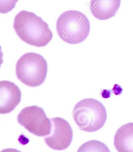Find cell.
Returning a JSON list of instances; mask_svg holds the SVG:
<instances>
[{"label": "cell", "mask_w": 133, "mask_h": 152, "mask_svg": "<svg viewBox=\"0 0 133 152\" xmlns=\"http://www.w3.org/2000/svg\"><path fill=\"white\" fill-rule=\"evenodd\" d=\"M3 54L2 51V47L1 46H0V68L2 65V64L3 63Z\"/></svg>", "instance_id": "obj_13"}, {"label": "cell", "mask_w": 133, "mask_h": 152, "mask_svg": "<svg viewBox=\"0 0 133 152\" xmlns=\"http://www.w3.org/2000/svg\"><path fill=\"white\" fill-rule=\"evenodd\" d=\"M121 0H91L90 10L97 19L104 20L116 16Z\"/></svg>", "instance_id": "obj_8"}, {"label": "cell", "mask_w": 133, "mask_h": 152, "mask_svg": "<svg viewBox=\"0 0 133 152\" xmlns=\"http://www.w3.org/2000/svg\"><path fill=\"white\" fill-rule=\"evenodd\" d=\"M19 87L9 81H0V114L10 113L21 101Z\"/></svg>", "instance_id": "obj_7"}, {"label": "cell", "mask_w": 133, "mask_h": 152, "mask_svg": "<svg viewBox=\"0 0 133 152\" xmlns=\"http://www.w3.org/2000/svg\"><path fill=\"white\" fill-rule=\"evenodd\" d=\"M114 145L118 152H133V123L123 125L116 131Z\"/></svg>", "instance_id": "obj_9"}, {"label": "cell", "mask_w": 133, "mask_h": 152, "mask_svg": "<svg viewBox=\"0 0 133 152\" xmlns=\"http://www.w3.org/2000/svg\"><path fill=\"white\" fill-rule=\"evenodd\" d=\"M77 152H111L105 144L98 140H91L83 144Z\"/></svg>", "instance_id": "obj_10"}, {"label": "cell", "mask_w": 133, "mask_h": 152, "mask_svg": "<svg viewBox=\"0 0 133 152\" xmlns=\"http://www.w3.org/2000/svg\"><path fill=\"white\" fill-rule=\"evenodd\" d=\"M90 29V23L86 16L76 10L65 12L56 21L59 38L70 45L83 42L89 36Z\"/></svg>", "instance_id": "obj_2"}, {"label": "cell", "mask_w": 133, "mask_h": 152, "mask_svg": "<svg viewBox=\"0 0 133 152\" xmlns=\"http://www.w3.org/2000/svg\"><path fill=\"white\" fill-rule=\"evenodd\" d=\"M72 116L79 129L93 132L104 127L107 119V113L100 102L88 98L76 104L73 110Z\"/></svg>", "instance_id": "obj_3"}, {"label": "cell", "mask_w": 133, "mask_h": 152, "mask_svg": "<svg viewBox=\"0 0 133 152\" xmlns=\"http://www.w3.org/2000/svg\"><path fill=\"white\" fill-rule=\"evenodd\" d=\"M52 129L44 137L47 146L56 151H63L70 145L73 139V130L70 124L61 117L50 119Z\"/></svg>", "instance_id": "obj_6"}, {"label": "cell", "mask_w": 133, "mask_h": 152, "mask_svg": "<svg viewBox=\"0 0 133 152\" xmlns=\"http://www.w3.org/2000/svg\"><path fill=\"white\" fill-rule=\"evenodd\" d=\"M13 28L21 40L34 47H45L53 38L49 25L36 14L25 10L16 15Z\"/></svg>", "instance_id": "obj_1"}, {"label": "cell", "mask_w": 133, "mask_h": 152, "mask_svg": "<svg viewBox=\"0 0 133 152\" xmlns=\"http://www.w3.org/2000/svg\"><path fill=\"white\" fill-rule=\"evenodd\" d=\"M47 73V61L37 53H25L18 59L16 65L17 78L29 87H39L42 85Z\"/></svg>", "instance_id": "obj_4"}, {"label": "cell", "mask_w": 133, "mask_h": 152, "mask_svg": "<svg viewBox=\"0 0 133 152\" xmlns=\"http://www.w3.org/2000/svg\"><path fill=\"white\" fill-rule=\"evenodd\" d=\"M17 121L28 131L36 136L45 137L51 133V120L43 109L37 106L24 108L18 115Z\"/></svg>", "instance_id": "obj_5"}, {"label": "cell", "mask_w": 133, "mask_h": 152, "mask_svg": "<svg viewBox=\"0 0 133 152\" xmlns=\"http://www.w3.org/2000/svg\"><path fill=\"white\" fill-rule=\"evenodd\" d=\"M19 0H0V14H7L14 9Z\"/></svg>", "instance_id": "obj_11"}, {"label": "cell", "mask_w": 133, "mask_h": 152, "mask_svg": "<svg viewBox=\"0 0 133 152\" xmlns=\"http://www.w3.org/2000/svg\"><path fill=\"white\" fill-rule=\"evenodd\" d=\"M0 152H21L19 150H16L15 148H6L1 151Z\"/></svg>", "instance_id": "obj_12"}]
</instances>
